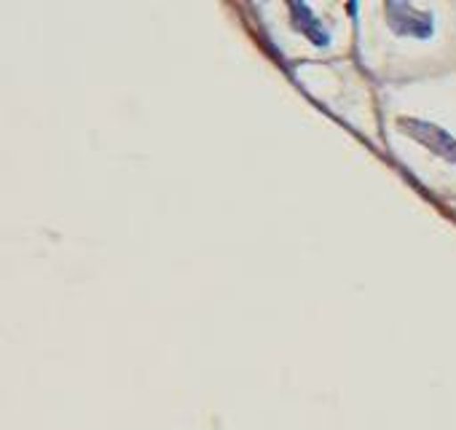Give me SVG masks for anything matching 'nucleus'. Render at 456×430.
Segmentation results:
<instances>
[{
    "mask_svg": "<svg viewBox=\"0 0 456 430\" xmlns=\"http://www.w3.org/2000/svg\"><path fill=\"white\" fill-rule=\"evenodd\" d=\"M405 129H408L411 135H416L424 145H429L435 153H440V156L456 161V140H453L451 135H445L443 129H437V127H432V124H421V121H405Z\"/></svg>",
    "mask_w": 456,
    "mask_h": 430,
    "instance_id": "f257e3e1",
    "label": "nucleus"
}]
</instances>
